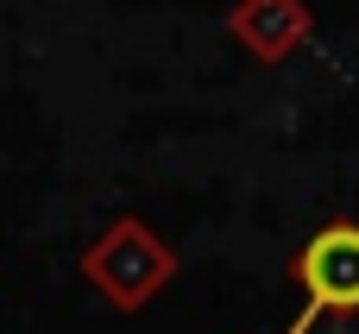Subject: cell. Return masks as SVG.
<instances>
[{
  "label": "cell",
  "mask_w": 359,
  "mask_h": 334,
  "mask_svg": "<svg viewBox=\"0 0 359 334\" xmlns=\"http://www.w3.org/2000/svg\"><path fill=\"white\" fill-rule=\"evenodd\" d=\"M290 278L303 284V309L284 334H309L322 316H359V221H328L303 240L290 259Z\"/></svg>",
  "instance_id": "1"
}]
</instances>
